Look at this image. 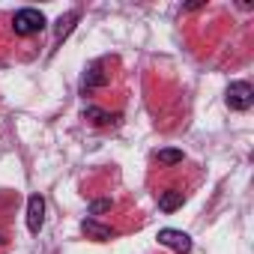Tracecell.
<instances>
[{
	"instance_id": "obj_5",
	"label": "cell",
	"mask_w": 254,
	"mask_h": 254,
	"mask_svg": "<svg viewBox=\"0 0 254 254\" xmlns=\"http://www.w3.org/2000/svg\"><path fill=\"white\" fill-rule=\"evenodd\" d=\"M108 84V72L102 69V63H93L87 72H84V78H81V90L87 93V90H99V87H105Z\"/></svg>"
},
{
	"instance_id": "obj_12",
	"label": "cell",
	"mask_w": 254,
	"mask_h": 254,
	"mask_svg": "<svg viewBox=\"0 0 254 254\" xmlns=\"http://www.w3.org/2000/svg\"><path fill=\"white\" fill-rule=\"evenodd\" d=\"M0 245H3V230H0Z\"/></svg>"
},
{
	"instance_id": "obj_9",
	"label": "cell",
	"mask_w": 254,
	"mask_h": 254,
	"mask_svg": "<svg viewBox=\"0 0 254 254\" xmlns=\"http://www.w3.org/2000/svg\"><path fill=\"white\" fill-rule=\"evenodd\" d=\"M78 18H81V12H78V9H72L69 15H63V18L57 21V27H54V30H57V39H66V36L72 33V27H75V21H78Z\"/></svg>"
},
{
	"instance_id": "obj_4",
	"label": "cell",
	"mask_w": 254,
	"mask_h": 254,
	"mask_svg": "<svg viewBox=\"0 0 254 254\" xmlns=\"http://www.w3.org/2000/svg\"><path fill=\"white\" fill-rule=\"evenodd\" d=\"M42 224H45V197L30 194L27 197V227H30V233H39Z\"/></svg>"
},
{
	"instance_id": "obj_3",
	"label": "cell",
	"mask_w": 254,
	"mask_h": 254,
	"mask_svg": "<svg viewBox=\"0 0 254 254\" xmlns=\"http://www.w3.org/2000/svg\"><path fill=\"white\" fill-rule=\"evenodd\" d=\"M156 239H159L162 245L174 248L177 254H189V251H191V239H189V233H183V230H174V227H162Z\"/></svg>"
},
{
	"instance_id": "obj_8",
	"label": "cell",
	"mask_w": 254,
	"mask_h": 254,
	"mask_svg": "<svg viewBox=\"0 0 254 254\" xmlns=\"http://www.w3.org/2000/svg\"><path fill=\"white\" fill-rule=\"evenodd\" d=\"M183 206V191H162V197H159V209H165V212H174V209H180Z\"/></svg>"
},
{
	"instance_id": "obj_7",
	"label": "cell",
	"mask_w": 254,
	"mask_h": 254,
	"mask_svg": "<svg viewBox=\"0 0 254 254\" xmlns=\"http://www.w3.org/2000/svg\"><path fill=\"white\" fill-rule=\"evenodd\" d=\"M186 156H183V150H174V147H165V150H159L156 153V162L159 165H165V168H174V165H180Z\"/></svg>"
},
{
	"instance_id": "obj_1",
	"label": "cell",
	"mask_w": 254,
	"mask_h": 254,
	"mask_svg": "<svg viewBox=\"0 0 254 254\" xmlns=\"http://www.w3.org/2000/svg\"><path fill=\"white\" fill-rule=\"evenodd\" d=\"M45 15L39 12V9H18L15 15H12V30L18 33V36H33V33H42L45 30Z\"/></svg>"
},
{
	"instance_id": "obj_6",
	"label": "cell",
	"mask_w": 254,
	"mask_h": 254,
	"mask_svg": "<svg viewBox=\"0 0 254 254\" xmlns=\"http://www.w3.org/2000/svg\"><path fill=\"white\" fill-rule=\"evenodd\" d=\"M81 230H84L87 236H93L96 242H108V239H114V230L105 227V224H99V221H93V218H84V221H81Z\"/></svg>"
},
{
	"instance_id": "obj_11",
	"label": "cell",
	"mask_w": 254,
	"mask_h": 254,
	"mask_svg": "<svg viewBox=\"0 0 254 254\" xmlns=\"http://www.w3.org/2000/svg\"><path fill=\"white\" fill-rule=\"evenodd\" d=\"M108 209H111V200H108V197H102V200H93L87 212H90V215H102V212H108Z\"/></svg>"
},
{
	"instance_id": "obj_10",
	"label": "cell",
	"mask_w": 254,
	"mask_h": 254,
	"mask_svg": "<svg viewBox=\"0 0 254 254\" xmlns=\"http://www.w3.org/2000/svg\"><path fill=\"white\" fill-rule=\"evenodd\" d=\"M84 117H87V120H93L96 126H111V123L117 120L114 114H108V111H102V108H87V111H84Z\"/></svg>"
},
{
	"instance_id": "obj_2",
	"label": "cell",
	"mask_w": 254,
	"mask_h": 254,
	"mask_svg": "<svg viewBox=\"0 0 254 254\" xmlns=\"http://www.w3.org/2000/svg\"><path fill=\"white\" fill-rule=\"evenodd\" d=\"M227 105H230L233 111H248V108L254 105V90H251V84H248V81H233V84L227 87Z\"/></svg>"
}]
</instances>
